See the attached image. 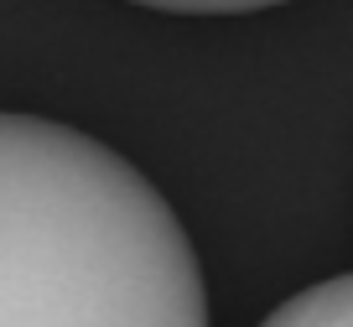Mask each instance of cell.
Returning a JSON list of instances; mask_svg holds the SVG:
<instances>
[{"mask_svg":"<svg viewBox=\"0 0 353 327\" xmlns=\"http://www.w3.org/2000/svg\"><path fill=\"white\" fill-rule=\"evenodd\" d=\"M0 327H208L172 203L104 141L0 115Z\"/></svg>","mask_w":353,"mask_h":327,"instance_id":"obj_1","label":"cell"},{"mask_svg":"<svg viewBox=\"0 0 353 327\" xmlns=\"http://www.w3.org/2000/svg\"><path fill=\"white\" fill-rule=\"evenodd\" d=\"M260 327H353V275H332V281L296 291Z\"/></svg>","mask_w":353,"mask_h":327,"instance_id":"obj_2","label":"cell"}]
</instances>
